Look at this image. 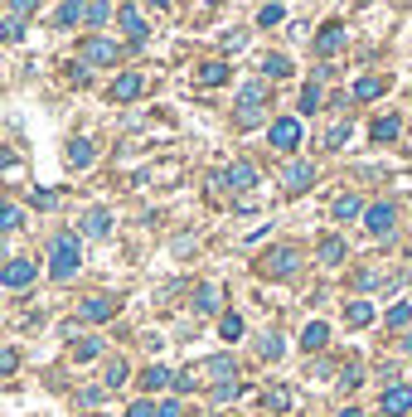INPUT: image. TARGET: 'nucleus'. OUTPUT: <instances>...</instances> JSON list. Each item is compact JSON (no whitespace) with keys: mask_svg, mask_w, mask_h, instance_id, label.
<instances>
[{"mask_svg":"<svg viewBox=\"0 0 412 417\" xmlns=\"http://www.w3.org/2000/svg\"><path fill=\"white\" fill-rule=\"evenodd\" d=\"M262 73H267V78H291V59H287V54H267Z\"/></svg>","mask_w":412,"mask_h":417,"instance_id":"25","label":"nucleus"},{"mask_svg":"<svg viewBox=\"0 0 412 417\" xmlns=\"http://www.w3.org/2000/svg\"><path fill=\"white\" fill-rule=\"evenodd\" d=\"M339 417H364V413H359V408H344V413H339Z\"/></svg>","mask_w":412,"mask_h":417,"instance_id":"48","label":"nucleus"},{"mask_svg":"<svg viewBox=\"0 0 412 417\" xmlns=\"http://www.w3.org/2000/svg\"><path fill=\"white\" fill-rule=\"evenodd\" d=\"M98 354H102V340H78V344H73V359H78V364L98 359Z\"/></svg>","mask_w":412,"mask_h":417,"instance_id":"32","label":"nucleus"},{"mask_svg":"<svg viewBox=\"0 0 412 417\" xmlns=\"http://www.w3.org/2000/svg\"><path fill=\"white\" fill-rule=\"evenodd\" d=\"M15 165V151H0V170H10Z\"/></svg>","mask_w":412,"mask_h":417,"instance_id":"47","label":"nucleus"},{"mask_svg":"<svg viewBox=\"0 0 412 417\" xmlns=\"http://www.w3.org/2000/svg\"><path fill=\"white\" fill-rule=\"evenodd\" d=\"M112 15H116V10H112L107 0H88V15H83V20H88L93 29H102V24H107V20H112Z\"/></svg>","mask_w":412,"mask_h":417,"instance_id":"23","label":"nucleus"},{"mask_svg":"<svg viewBox=\"0 0 412 417\" xmlns=\"http://www.w3.org/2000/svg\"><path fill=\"white\" fill-rule=\"evenodd\" d=\"M383 413L388 417H408L412 413V388H403V384L383 388Z\"/></svg>","mask_w":412,"mask_h":417,"instance_id":"11","label":"nucleus"},{"mask_svg":"<svg viewBox=\"0 0 412 417\" xmlns=\"http://www.w3.org/2000/svg\"><path fill=\"white\" fill-rule=\"evenodd\" d=\"M126 417H155V408H151V403H131V408H126Z\"/></svg>","mask_w":412,"mask_h":417,"instance_id":"45","label":"nucleus"},{"mask_svg":"<svg viewBox=\"0 0 412 417\" xmlns=\"http://www.w3.org/2000/svg\"><path fill=\"white\" fill-rule=\"evenodd\" d=\"M83 233H88V238H107V233H112V213H107V208H93V213L83 218Z\"/></svg>","mask_w":412,"mask_h":417,"instance_id":"17","label":"nucleus"},{"mask_svg":"<svg viewBox=\"0 0 412 417\" xmlns=\"http://www.w3.org/2000/svg\"><path fill=\"white\" fill-rule=\"evenodd\" d=\"M0 204H5V199H0Z\"/></svg>","mask_w":412,"mask_h":417,"instance_id":"53","label":"nucleus"},{"mask_svg":"<svg viewBox=\"0 0 412 417\" xmlns=\"http://www.w3.org/2000/svg\"><path fill=\"white\" fill-rule=\"evenodd\" d=\"M223 175H228V190H247V185H257V165H247V160L228 165Z\"/></svg>","mask_w":412,"mask_h":417,"instance_id":"14","label":"nucleus"},{"mask_svg":"<svg viewBox=\"0 0 412 417\" xmlns=\"http://www.w3.org/2000/svg\"><path fill=\"white\" fill-rule=\"evenodd\" d=\"M238 393H243V388H238V384L228 379V384H218V388H213V403H233Z\"/></svg>","mask_w":412,"mask_h":417,"instance_id":"39","label":"nucleus"},{"mask_svg":"<svg viewBox=\"0 0 412 417\" xmlns=\"http://www.w3.org/2000/svg\"><path fill=\"white\" fill-rule=\"evenodd\" d=\"M78 54H83V63H93V68H107V63H116V44L112 39H102V34H93V39H83L78 44Z\"/></svg>","mask_w":412,"mask_h":417,"instance_id":"4","label":"nucleus"},{"mask_svg":"<svg viewBox=\"0 0 412 417\" xmlns=\"http://www.w3.org/2000/svg\"><path fill=\"white\" fill-rule=\"evenodd\" d=\"M116 20H121V29H126V39H131V44H146V39H151V29H146V20H141V10H136V5L116 10Z\"/></svg>","mask_w":412,"mask_h":417,"instance_id":"10","label":"nucleus"},{"mask_svg":"<svg viewBox=\"0 0 412 417\" xmlns=\"http://www.w3.org/2000/svg\"><path fill=\"white\" fill-rule=\"evenodd\" d=\"M262 359H282V335H262Z\"/></svg>","mask_w":412,"mask_h":417,"instance_id":"37","label":"nucleus"},{"mask_svg":"<svg viewBox=\"0 0 412 417\" xmlns=\"http://www.w3.org/2000/svg\"><path fill=\"white\" fill-rule=\"evenodd\" d=\"M5 34H10V24H5V20H0V39H5Z\"/></svg>","mask_w":412,"mask_h":417,"instance_id":"50","label":"nucleus"},{"mask_svg":"<svg viewBox=\"0 0 412 417\" xmlns=\"http://www.w3.org/2000/svg\"><path fill=\"white\" fill-rule=\"evenodd\" d=\"M78 403H83V408H98V403H102V388H83Z\"/></svg>","mask_w":412,"mask_h":417,"instance_id":"42","label":"nucleus"},{"mask_svg":"<svg viewBox=\"0 0 412 417\" xmlns=\"http://www.w3.org/2000/svg\"><path fill=\"white\" fill-rule=\"evenodd\" d=\"M349 131H354V126H349V121H339L335 131H325V141H320V146H325V151H339V146L349 141Z\"/></svg>","mask_w":412,"mask_h":417,"instance_id":"31","label":"nucleus"},{"mask_svg":"<svg viewBox=\"0 0 412 417\" xmlns=\"http://www.w3.org/2000/svg\"><path fill=\"white\" fill-rule=\"evenodd\" d=\"M68 160H73L78 170H88V165H93V141H88V136H73V141H68Z\"/></svg>","mask_w":412,"mask_h":417,"instance_id":"18","label":"nucleus"},{"mask_svg":"<svg viewBox=\"0 0 412 417\" xmlns=\"http://www.w3.org/2000/svg\"><path fill=\"white\" fill-rule=\"evenodd\" d=\"M78 315H83V320H93V325H102V320L116 315V301H112V296H88V301L78 306Z\"/></svg>","mask_w":412,"mask_h":417,"instance_id":"12","label":"nucleus"},{"mask_svg":"<svg viewBox=\"0 0 412 417\" xmlns=\"http://www.w3.org/2000/svg\"><path fill=\"white\" fill-rule=\"evenodd\" d=\"M15 364H20V354H15V349H0V379L15 374Z\"/></svg>","mask_w":412,"mask_h":417,"instance_id":"41","label":"nucleus"},{"mask_svg":"<svg viewBox=\"0 0 412 417\" xmlns=\"http://www.w3.org/2000/svg\"><path fill=\"white\" fill-rule=\"evenodd\" d=\"M325 340H330V325L325 320H310L306 330H301V349H325Z\"/></svg>","mask_w":412,"mask_h":417,"instance_id":"16","label":"nucleus"},{"mask_svg":"<svg viewBox=\"0 0 412 417\" xmlns=\"http://www.w3.org/2000/svg\"><path fill=\"white\" fill-rule=\"evenodd\" d=\"M354 98H359V103L383 98V78H359V83H354Z\"/></svg>","mask_w":412,"mask_h":417,"instance_id":"26","label":"nucleus"},{"mask_svg":"<svg viewBox=\"0 0 412 417\" xmlns=\"http://www.w3.org/2000/svg\"><path fill=\"white\" fill-rule=\"evenodd\" d=\"M10 228H20V208H15V204H0V233H10Z\"/></svg>","mask_w":412,"mask_h":417,"instance_id":"38","label":"nucleus"},{"mask_svg":"<svg viewBox=\"0 0 412 417\" xmlns=\"http://www.w3.org/2000/svg\"><path fill=\"white\" fill-rule=\"evenodd\" d=\"M369 131H374V141H383V146H388V141H398V131H403V121H398V116H379V121H374Z\"/></svg>","mask_w":412,"mask_h":417,"instance_id":"19","label":"nucleus"},{"mask_svg":"<svg viewBox=\"0 0 412 417\" xmlns=\"http://www.w3.org/2000/svg\"><path fill=\"white\" fill-rule=\"evenodd\" d=\"M262 107H267V83H262V78H257V83H243V98H238V121H243V126L262 121Z\"/></svg>","mask_w":412,"mask_h":417,"instance_id":"2","label":"nucleus"},{"mask_svg":"<svg viewBox=\"0 0 412 417\" xmlns=\"http://www.w3.org/2000/svg\"><path fill=\"white\" fill-rule=\"evenodd\" d=\"M10 10H15V15H34V10H39V0H10Z\"/></svg>","mask_w":412,"mask_h":417,"instance_id":"44","label":"nucleus"},{"mask_svg":"<svg viewBox=\"0 0 412 417\" xmlns=\"http://www.w3.org/2000/svg\"><path fill=\"white\" fill-rule=\"evenodd\" d=\"M146 5H155V10H165V5H170V0H146Z\"/></svg>","mask_w":412,"mask_h":417,"instance_id":"49","label":"nucleus"},{"mask_svg":"<svg viewBox=\"0 0 412 417\" xmlns=\"http://www.w3.org/2000/svg\"><path fill=\"white\" fill-rule=\"evenodd\" d=\"M170 384H175V374H170V369H160V364L141 374V388H170Z\"/></svg>","mask_w":412,"mask_h":417,"instance_id":"27","label":"nucleus"},{"mask_svg":"<svg viewBox=\"0 0 412 417\" xmlns=\"http://www.w3.org/2000/svg\"><path fill=\"white\" fill-rule=\"evenodd\" d=\"M339 49H344V24H325V29L315 34V54L330 59V54H339Z\"/></svg>","mask_w":412,"mask_h":417,"instance_id":"13","label":"nucleus"},{"mask_svg":"<svg viewBox=\"0 0 412 417\" xmlns=\"http://www.w3.org/2000/svg\"><path fill=\"white\" fill-rule=\"evenodd\" d=\"M359 379H364V369H359V364H349V369H344V388H359Z\"/></svg>","mask_w":412,"mask_h":417,"instance_id":"43","label":"nucleus"},{"mask_svg":"<svg viewBox=\"0 0 412 417\" xmlns=\"http://www.w3.org/2000/svg\"><path fill=\"white\" fill-rule=\"evenodd\" d=\"M315 107H320V78H310L301 88V112H315Z\"/></svg>","mask_w":412,"mask_h":417,"instance_id":"34","label":"nucleus"},{"mask_svg":"<svg viewBox=\"0 0 412 417\" xmlns=\"http://www.w3.org/2000/svg\"><path fill=\"white\" fill-rule=\"evenodd\" d=\"M320 262H325V267H339V262H344V238H325V243H320Z\"/></svg>","mask_w":412,"mask_h":417,"instance_id":"22","label":"nucleus"},{"mask_svg":"<svg viewBox=\"0 0 412 417\" xmlns=\"http://www.w3.org/2000/svg\"><path fill=\"white\" fill-rule=\"evenodd\" d=\"M49 272H54V282H68L78 272V238L73 233H59L49 243Z\"/></svg>","mask_w":412,"mask_h":417,"instance_id":"1","label":"nucleus"},{"mask_svg":"<svg viewBox=\"0 0 412 417\" xmlns=\"http://www.w3.org/2000/svg\"><path fill=\"white\" fill-rule=\"evenodd\" d=\"M155 417H180V403H160V408H155Z\"/></svg>","mask_w":412,"mask_h":417,"instance_id":"46","label":"nucleus"},{"mask_svg":"<svg viewBox=\"0 0 412 417\" xmlns=\"http://www.w3.org/2000/svg\"><path fill=\"white\" fill-rule=\"evenodd\" d=\"M218 335L223 340H243V315H223L218 320Z\"/></svg>","mask_w":412,"mask_h":417,"instance_id":"33","label":"nucleus"},{"mask_svg":"<svg viewBox=\"0 0 412 417\" xmlns=\"http://www.w3.org/2000/svg\"><path fill=\"white\" fill-rule=\"evenodd\" d=\"M393 223H398V208L393 204H369V213H364V228H369L374 238H388Z\"/></svg>","mask_w":412,"mask_h":417,"instance_id":"6","label":"nucleus"},{"mask_svg":"<svg viewBox=\"0 0 412 417\" xmlns=\"http://www.w3.org/2000/svg\"><path fill=\"white\" fill-rule=\"evenodd\" d=\"M208 5H218V0H208Z\"/></svg>","mask_w":412,"mask_h":417,"instance_id":"52","label":"nucleus"},{"mask_svg":"<svg viewBox=\"0 0 412 417\" xmlns=\"http://www.w3.org/2000/svg\"><path fill=\"white\" fill-rule=\"evenodd\" d=\"M282 15H287V10H282V0H272V5H262V10H257V24H262V29H277V24H282Z\"/></svg>","mask_w":412,"mask_h":417,"instance_id":"29","label":"nucleus"},{"mask_svg":"<svg viewBox=\"0 0 412 417\" xmlns=\"http://www.w3.org/2000/svg\"><path fill=\"white\" fill-rule=\"evenodd\" d=\"M83 15H88V0H63V5H59V15H54V24H59V29H68V24H78Z\"/></svg>","mask_w":412,"mask_h":417,"instance_id":"15","label":"nucleus"},{"mask_svg":"<svg viewBox=\"0 0 412 417\" xmlns=\"http://www.w3.org/2000/svg\"><path fill=\"white\" fill-rule=\"evenodd\" d=\"M267 141H272L277 151H296V146H301V121H296V116H277L272 131H267Z\"/></svg>","mask_w":412,"mask_h":417,"instance_id":"5","label":"nucleus"},{"mask_svg":"<svg viewBox=\"0 0 412 417\" xmlns=\"http://www.w3.org/2000/svg\"><path fill=\"white\" fill-rule=\"evenodd\" d=\"M262 408H272V413H287V408H291V393H287V388H267V393H262Z\"/></svg>","mask_w":412,"mask_h":417,"instance_id":"30","label":"nucleus"},{"mask_svg":"<svg viewBox=\"0 0 412 417\" xmlns=\"http://www.w3.org/2000/svg\"><path fill=\"white\" fill-rule=\"evenodd\" d=\"M98 417H102V413H98Z\"/></svg>","mask_w":412,"mask_h":417,"instance_id":"54","label":"nucleus"},{"mask_svg":"<svg viewBox=\"0 0 412 417\" xmlns=\"http://www.w3.org/2000/svg\"><path fill=\"white\" fill-rule=\"evenodd\" d=\"M218 301H223L218 287H199V291H194V311H199V315H213V311H218Z\"/></svg>","mask_w":412,"mask_h":417,"instance_id":"20","label":"nucleus"},{"mask_svg":"<svg viewBox=\"0 0 412 417\" xmlns=\"http://www.w3.org/2000/svg\"><path fill=\"white\" fill-rule=\"evenodd\" d=\"M0 282H5L10 291H24V287L34 282V262H29V257H15V262H5V267H0Z\"/></svg>","mask_w":412,"mask_h":417,"instance_id":"8","label":"nucleus"},{"mask_svg":"<svg viewBox=\"0 0 412 417\" xmlns=\"http://www.w3.org/2000/svg\"><path fill=\"white\" fill-rule=\"evenodd\" d=\"M141 93H146V78H141V73H121V78L107 88V98H112V103H136Z\"/></svg>","mask_w":412,"mask_h":417,"instance_id":"9","label":"nucleus"},{"mask_svg":"<svg viewBox=\"0 0 412 417\" xmlns=\"http://www.w3.org/2000/svg\"><path fill=\"white\" fill-rule=\"evenodd\" d=\"M388 325H398V330H403V325H412V301H398V306L388 311Z\"/></svg>","mask_w":412,"mask_h":417,"instance_id":"36","label":"nucleus"},{"mask_svg":"<svg viewBox=\"0 0 412 417\" xmlns=\"http://www.w3.org/2000/svg\"><path fill=\"white\" fill-rule=\"evenodd\" d=\"M194 78H199V88H218V83H228V63H204Z\"/></svg>","mask_w":412,"mask_h":417,"instance_id":"21","label":"nucleus"},{"mask_svg":"<svg viewBox=\"0 0 412 417\" xmlns=\"http://www.w3.org/2000/svg\"><path fill=\"white\" fill-rule=\"evenodd\" d=\"M208 369H213V379H218V384H228V379H233V359H228V354L208 359Z\"/></svg>","mask_w":412,"mask_h":417,"instance_id":"35","label":"nucleus"},{"mask_svg":"<svg viewBox=\"0 0 412 417\" xmlns=\"http://www.w3.org/2000/svg\"><path fill=\"white\" fill-rule=\"evenodd\" d=\"M107 384H112V388H116V384H126V364H121V359H116V364H107Z\"/></svg>","mask_w":412,"mask_h":417,"instance_id":"40","label":"nucleus"},{"mask_svg":"<svg viewBox=\"0 0 412 417\" xmlns=\"http://www.w3.org/2000/svg\"><path fill=\"white\" fill-rule=\"evenodd\" d=\"M359 208H364V199H359V195H344V199L335 204V218H339V223H349V218H359Z\"/></svg>","mask_w":412,"mask_h":417,"instance_id":"28","label":"nucleus"},{"mask_svg":"<svg viewBox=\"0 0 412 417\" xmlns=\"http://www.w3.org/2000/svg\"><path fill=\"white\" fill-rule=\"evenodd\" d=\"M344 320H349V325H374V306H369V301H349V306H344Z\"/></svg>","mask_w":412,"mask_h":417,"instance_id":"24","label":"nucleus"},{"mask_svg":"<svg viewBox=\"0 0 412 417\" xmlns=\"http://www.w3.org/2000/svg\"><path fill=\"white\" fill-rule=\"evenodd\" d=\"M408 354H412V335H408Z\"/></svg>","mask_w":412,"mask_h":417,"instance_id":"51","label":"nucleus"},{"mask_svg":"<svg viewBox=\"0 0 412 417\" xmlns=\"http://www.w3.org/2000/svg\"><path fill=\"white\" fill-rule=\"evenodd\" d=\"M301 267V257H296V248H272L262 262H257V272L262 277H272V282H282V277H291Z\"/></svg>","mask_w":412,"mask_h":417,"instance_id":"3","label":"nucleus"},{"mask_svg":"<svg viewBox=\"0 0 412 417\" xmlns=\"http://www.w3.org/2000/svg\"><path fill=\"white\" fill-rule=\"evenodd\" d=\"M282 185H287V195H306L310 185H315V165L310 160H291L287 175H282Z\"/></svg>","mask_w":412,"mask_h":417,"instance_id":"7","label":"nucleus"}]
</instances>
